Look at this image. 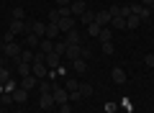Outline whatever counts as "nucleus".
<instances>
[{
    "mask_svg": "<svg viewBox=\"0 0 154 113\" xmlns=\"http://www.w3.org/2000/svg\"><path fill=\"white\" fill-rule=\"evenodd\" d=\"M82 41H85V36L77 31V28H72L69 33H64V44L67 46H82Z\"/></svg>",
    "mask_w": 154,
    "mask_h": 113,
    "instance_id": "1",
    "label": "nucleus"
},
{
    "mask_svg": "<svg viewBox=\"0 0 154 113\" xmlns=\"http://www.w3.org/2000/svg\"><path fill=\"white\" fill-rule=\"evenodd\" d=\"M51 95H54V103H57V105H62V103H69V90H67V87H62V85H54Z\"/></svg>",
    "mask_w": 154,
    "mask_h": 113,
    "instance_id": "2",
    "label": "nucleus"
},
{
    "mask_svg": "<svg viewBox=\"0 0 154 113\" xmlns=\"http://www.w3.org/2000/svg\"><path fill=\"white\" fill-rule=\"evenodd\" d=\"M85 11H88V5H85V0H72V3H69V13H72V18H80V16H82V13Z\"/></svg>",
    "mask_w": 154,
    "mask_h": 113,
    "instance_id": "3",
    "label": "nucleus"
},
{
    "mask_svg": "<svg viewBox=\"0 0 154 113\" xmlns=\"http://www.w3.org/2000/svg\"><path fill=\"white\" fill-rule=\"evenodd\" d=\"M31 75H36L38 80H41V77H49V67H46L44 62H33L31 64Z\"/></svg>",
    "mask_w": 154,
    "mask_h": 113,
    "instance_id": "4",
    "label": "nucleus"
},
{
    "mask_svg": "<svg viewBox=\"0 0 154 113\" xmlns=\"http://www.w3.org/2000/svg\"><path fill=\"white\" fill-rule=\"evenodd\" d=\"M44 64L49 67V70H57V67L62 64V57L57 52H51V54H46V57H44Z\"/></svg>",
    "mask_w": 154,
    "mask_h": 113,
    "instance_id": "5",
    "label": "nucleus"
},
{
    "mask_svg": "<svg viewBox=\"0 0 154 113\" xmlns=\"http://www.w3.org/2000/svg\"><path fill=\"white\" fill-rule=\"evenodd\" d=\"M110 21H113L110 11H98L95 13V23H98V26H110Z\"/></svg>",
    "mask_w": 154,
    "mask_h": 113,
    "instance_id": "6",
    "label": "nucleus"
},
{
    "mask_svg": "<svg viewBox=\"0 0 154 113\" xmlns=\"http://www.w3.org/2000/svg\"><path fill=\"white\" fill-rule=\"evenodd\" d=\"M57 26H59L62 33H69L72 28H75V18H72V16H64V18H59V23H57Z\"/></svg>",
    "mask_w": 154,
    "mask_h": 113,
    "instance_id": "7",
    "label": "nucleus"
},
{
    "mask_svg": "<svg viewBox=\"0 0 154 113\" xmlns=\"http://www.w3.org/2000/svg\"><path fill=\"white\" fill-rule=\"evenodd\" d=\"M21 87H23V90H33V87H38V77H36V75L21 77Z\"/></svg>",
    "mask_w": 154,
    "mask_h": 113,
    "instance_id": "8",
    "label": "nucleus"
},
{
    "mask_svg": "<svg viewBox=\"0 0 154 113\" xmlns=\"http://www.w3.org/2000/svg\"><path fill=\"white\" fill-rule=\"evenodd\" d=\"M113 28H110V26H103V28H100V33H98V41L100 44H105V41H113Z\"/></svg>",
    "mask_w": 154,
    "mask_h": 113,
    "instance_id": "9",
    "label": "nucleus"
},
{
    "mask_svg": "<svg viewBox=\"0 0 154 113\" xmlns=\"http://www.w3.org/2000/svg\"><path fill=\"white\" fill-rule=\"evenodd\" d=\"M8 31H13L16 36H23V33H26V23H23V21H16V18H13V21H11V28H8Z\"/></svg>",
    "mask_w": 154,
    "mask_h": 113,
    "instance_id": "10",
    "label": "nucleus"
},
{
    "mask_svg": "<svg viewBox=\"0 0 154 113\" xmlns=\"http://www.w3.org/2000/svg\"><path fill=\"white\" fill-rule=\"evenodd\" d=\"M59 26H57V23H46V36L44 39H51V41H57V39H59Z\"/></svg>",
    "mask_w": 154,
    "mask_h": 113,
    "instance_id": "11",
    "label": "nucleus"
},
{
    "mask_svg": "<svg viewBox=\"0 0 154 113\" xmlns=\"http://www.w3.org/2000/svg\"><path fill=\"white\" fill-rule=\"evenodd\" d=\"M38 44H41V39H38L36 33H26V36H23V46L26 49H33V46H38Z\"/></svg>",
    "mask_w": 154,
    "mask_h": 113,
    "instance_id": "12",
    "label": "nucleus"
},
{
    "mask_svg": "<svg viewBox=\"0 0 154 113\" xmlns=\"http://www.w3.org/2000/svg\"><path fill=\"white\" fill-rule=\"evenodd\" d=\"M110 77H113V82H116V85H123V82L128 80V77H126V72H123L121 67H116V70L110 72Z\"/></svg>",
    "mask_w": 154,
    "mask_h": 113,
    "instance_id": "13",
    "label": "nucleus"
},
{
    "mask_svg": "<svg viewBox=\"0 0 154 113\" xmlns=\"http://www.w3.org/2000/svg\"><path fill=\"white\" fill-rule=\"evenodd\" d=\"M72 70H75L77 75H85V70H88V62H85L82 57H77V59L72 62Z\"/></svg>",
    "mask_w": 154,
    "mask_h": 113,
    "instance_id": "14",
    "label": "nucleus"
},
{
    "mask_svg": "<svg viewBox=\"0 0 154 113\" xmlns=\"http://www.w3.org/2000/svg\"><path fill=\"white\" fill-rule=\"evenodd\" d=\"M38 52H41V54H51V52H54V41H51V39H41Z\"/></svg>",
    "mask_w": 154,
    "mask_h": 113,
    "instance_id": "15",
    "label": "nucleus"
},
{
    "mask_svg": "<svg viewBox=\"0 0 154 113\" xmlns=\"http://www.w3.org/2000/svg\"><path fill=\"white\" fill-rule=\"evenodd\" d=\"M38 105L44 108V111H49V108L54 105V95H51V93H44V95H41V100H38Z\"/></svg>",
    "mask_w": 154,
    "mask_h": 113,
    "instance_id": "16",
    "label": "nucleus"
},
{
    "mask_svg": "<svg viewBox=\"0 0 154 113\" xmlns=\"http://www.w3.org/2000/svg\"><path fill=\"white\" fill-rule=\"evenodd\" d=\"M51 90H54V82H51V80H38V95L51 93Z\"/></svg>",
    "mask_w": 154,
    "mask_h": 113,
    "instance_id": "17",
    "label": "nucleus"
},
{
    "mask_svg": "<svg viewBox=\"0 0 154 113\" xmlns=\"http://www.w3.org/2000/svg\"><path fill=\"white\" fill-rule=\"evenodd\" d=\"M31 33H36L38 39H41V36H46V23H41V21H33V28H31Z\"/></svg>",
    "mask_w": 154,
    "mask_h": 113,
    "instance_id": "18",
    "label": "nucleus"
},
{
    "mask_svg": "<svg viewBox=\"0 0 154 113\" xmlns=\"http://www.w3.org/2000/svg\"><path fill=\"white\" fill-rule=\"evenodd\" d=\"M80 49H82V46H67L64 57H67V59H69V62H75L77 57H80Z\"/></svg>",
    "mask_w": 154,
    "mask_h": 113,
    "instance_id": "19",
    "label": "nucleus"
},
{
    "mask_svg": "<svg viewBox=\"0 0 154 113\" xmlns=\"http://www.w3.org/2000/svg\"><path fill=\"white\" fill-rule=\"evenodd\" d=\"M16 72H18L21 77L31 75V64H28V62H18V64H16Z\"/></svg>",
    "mask_w": 154,
    "mask_h": 113,
    "instance_id": "20",
    "label": "nucleus"
},
{
    "mask_svg": "<svg viewBox=\"0 0 154 113\" xmlns=\"http://www.w3.org/2000/svg\"><path fill=\"white\" fill-rule=\"evenodd\" d=\"M128 16H134L131 5H128V3H121V5H118V16H116V18H128Z\"/></svg>",
    "mask_w": 154,
    "mask_h": 113,
    "instance_id": "21",
    "label": "nucleus"
},
{
    "mask_svg": "<svg viewBox=\"0 0 154 113\" xmlns=\"http://www.w3.org/2000/svg\"><path fill=\"white\" fill-rule=\"evenodd\" d=\"M13 100H16V103H26V100H28V90H23V87H18V90L13 93Z\"/></svg>",
    "mask_w": 154,
    "mask_h": 113,
    "instance_id": "22",
    "label": "nucleus"
},
{
    "mask_svg": "<svg viewBox=\"0 0 154 113\" xmlns=\"http://www.w3.org/2000/svg\"><path fill=\"white\" fill-rule=\"evenodd\" d=\"M93 21H95V13L90 11V8H88V11H85L82 16H80V23H85V26H90V23H93Z\"/></svg>",
    "mask_w": 154,
    "mask_h": 113,
    "instance_id": "23",
    "label": "nucleus"
},
{
    "mask_svg": "<svg viewBox=\"0 0 154 113\" xmlns=\"http://www.w3.org/2000/svg\"><path fill=\"white\" fill-rule=\"evenodd\" d=\"M64 87H67V90H69V93H77V90H80V82H77L75 77H67V82H64Z\"/></svg>",
    "mask_w": 154,
    "mask_h": 113,
    "instance_id": "24",
    "label": "nucleus"
},
{
    "mask_svg": "<svg viewBox=\"0 0 154 113\" xmlns=\"http://www.w3.org/2000/svg\"><path fill=\"white\" fill-rule=\"evenodd\" d=\"M54 52L59 54V57H64V52H67V44H64V39H57V41H54Z\"/></svg>",
    "mask_w": 154,
    "mask_h": 113,
    "instance_id": "25",
    "label": "nucleus"
},
{
    "mask_svg": "<svg viewBox=\"0 0 154 113\" xmlns=\"http://www.w3.org/2000/svg\"><path fill=\"white\" fill-rule=\"evenodd\" d=\"M110 28H113V31H121V28H126V18H113V21H110Z\"/></svg>",
    "mask_w": 154,
    "mask_h": 113,
    "instance_id": "26",
    "label": "nucleus"
},
{
    "mask_svg": "<svg viewBox=\"0 0 154 113\" xmlns=\"http://www.w3.org/2000/svg\"><path fill=\"white\" fill-rule=\"evenodd\" d=\"M33 54H36L33 49H23V52H21V62H28V64H31V62H33Z\"/></svg>",
    "mask_w": 154,
    "mask_h": 113,
    "instance_id": "27",
    "label": "nucleus"
},
{
    "mask_svg": "<svg viewBox=\"0 0 154 113\" xmlns=\"http://www.w3.org/2000/svg\"><path fill=\"white\" fill-rule=\"evenodd\" d=\"M80 95L90 98V95H93V85H90V82H82V85H80Z\"/></svg>",
    "mask_w": 154,
    "mask_h": 113,
    "instance_id": "28",
    "label": "nucleus"
},
{
    "mask_svg": "<svg viewBox=\"0 0 154 113\" xmlns=\"http://www.w3.org/2000/svg\"><path fill=\"white\" fill-rule=\"evenodd\" d=\"M139 23H141V18H139V16H128L126 18V28H139Z\"/></svg>",
    "mask_w": 154,
    "mask_h": 113,
    "instance_id": "29",
    "label": "nucleus"
},
{
    "mask_svg": "<svg viewBox=\"0 0 154 113\" xmlns=\"http://www.w3.org/2000/svg\"><path fill=\"white\" fill-rule=\"evenodd\" d=\"M100 28H103V26H98V23H90V26H88V36H95V39H98V33H100Z\"/></svg>",
    "mask_w": 154,
    "mask_h": 113,
    "instance_id": "30",
    "label": "nucleus"
},
{
    "mask_svg": "<svg viewBox=\"0 0 154 113\" xmlns=\"http://www.w3.org/2000/svg\"><path fill=\"white\" fill-rule=\"evenodd\" d=\"M11 80V72H8V67H0V85L3 82H8Z\"/></svg>",
    "mask_w": 154,
    "mask_h": 113,
    "instance_id": "31",
    "label": "nucleus"
},
{
    "mask_svg": "<svg viewBox=\"0 0 154 113\" xmlns=\"http://www.w3.org/2000/svg\"><path fill=\"white\" fill-rule=\"evenodd\" d=\"M80 57H82V59L88 62L90 57H93V52H90V46H82V49H80Z\"/></svg>",
    "mask_w": 154,
    "mask_h": 113,
    "instance_id": "32",
    "label": "nucleus"
},
{
    "mask_svg": "<svg viewBox=\"0 0 154 113\" xmlns=\"http://www.w3.org/2000/svg\"><path fill=\"white\" fill-rule=\"evenodd\" d=\"M11 41H16V33H13V31H5V33H3V44H11Z\"/></svg>",
    "mask_w": 154,
    "mask_h": 113,
    "instance_id": "33",
    "label": "nucleus"
},
{
    "mask_svg": "<svg viewBox=\"0 0 154 113\" xmlns=\"http://www.w3.org/2000/svg\"><path fill=\"white\" fill-rule=\"evenodd\" d=\"M13 90H16V82H13V80L3 82V93H13Z\"/></svg>",
    "mask_w": 154,
    "mask_h": 113,
    "instance_id": "34",
    "label": "nucleus"
},
{
    "mask_svg": "<svg viewBox=\"0 0 154 113\" xmlns=\"http://www.w3.org/2000/svg\"><path fill=\"white\" fill-rule=\"evenodd\" d=\"M13 18H16V21H23V18H26V11H23V8H16V11H13Z\"/></svg>",
    "mask_w": 154,
    "mask_h": 113,
    "instance_id": "35",
    "label": "nucleus"
},
{
    "mask_svg": "<svg viewBox=\"0 0 154 113\" xmlns=\"http://www.w3.org/2000/svg\"><path fill=\"white\" fill-rule=\"evenodd\" d=\"M113 52H116L113 41H105V44H103V54H113Z\"/></svg>",
    "mask_w": 154,
    "mask_h": 113,
    "instance_id": "36",
    "label": "nucleus"
},
{
    "mask_svg": "<svg viewBox=\"0 0 154 113\" xmlns=\"http://www.w3.org/2000/svg\"><path fill=\"white\" fill-rule=\"evenodd\" d=\"M59 113H72V103H62V105H59Z\"/></svg>",
    "mask_w": 154,
    "mask_h": 113,
    "instance_id": "37",
    "label": "nucleus"
},
{
    "mask_svg": "<svg viewBox=\"0 0 154 113\" xmlns=\"http://www.w3.org/2000/svg\"><path fill=\"white\" fill-rule=\"evenodd\" d=\"M49 23H59V16H57V8L49 13Z\"/></svg>",
    "mask_w": 154,
    "mask_h": 113,
    "instance_id": "38",
    "label": "nucleus"
},
{
    "mask_svg": "<svg viewBox=\"0 0 154 113\" xmlns=\"http://www.w3.org/2000/svg\"><path fill=\"white\" fill-rule=\"evenodd\" d=\"M72 0H57V8H69Z\"/></svg>",
    "mask_w": 154,
    "mask_h": 113,
    "instance_id": "39",
    "label": "nucleus"
},
{
    "mask_svg": "<svg viewBox=\"0 0 154 113\" xmlns=\"http://www.w3.org/2000/svg\"><path fill=\"white\" fill-rule=\"evenodd\" d=\"M144 62H146L149 67H154V54H146V57H144Z\"/></svg>",
    "mask_w": 154,
    "mask_h": 113,
    "instance_id": "40",
    "label": "nucleus"
},
{
    "mask_svg": "<svg viewBox=\"0 0 154 113\" xmlns=\"http://www.w3.org/2000/svg\"><path fill=\"white\" fill-rule=\"evenodd\" d=\"M116 108H118L116 103H108V105H105V113H116Z\"/></svg>",
    "mask_w": 154,
    "mask_h": 113,
    "instance_id": "41",
    "label": "nucleus"
},
{
    "mask_svg": "<svg viewBox=\"0 0 154 113\" xmlns=\"http://www.w3.org/2000/svg\"><path fill=\"white\" fill-rule=\"evenodd\" d=\"M139 3H141V5H146V8H149V5H152V3H154V0H139Z\"/></svg>",
    "mask_w": 154,
    "mask_h": 113,
    "instance_id": "42",
    "label": "nucleus"
},
{
    "mask_svg": "<svg viewBox=\"0 0 154 113\" xmlns=\"http://www.w3.org/2000/svg\"><path fill=\"white\" fill-rule=\"evenodd\" d=\"M0 67H5V57L3 54H0Z\"/></svg>",
    "mask_w": 154,
    "mask_h": 113,
    "instance_id": "43",
    "label": "nucleus"
},
{
    "mask_svg": "<svg viewBox=\"0 0 154 113\" xmlns=\"http://www.w3.org/2000/svg\"><path fill=\"white\" fill-rule=\"evenodd\" d=\"M3 46H5V44H3V39H0V54H3Z\"/></svg>",
    "mask_w": 154,
    "mask_h": 113,
    "instance_id": "44",
    "label": "nucleus"
},
{
    "mask_svg": "<svg viewBox=\"0 0 154 113\" xmlns=\"http://www.w3.org/2000/svg\"><path fill=\"white\" fill-rule=\"evenodd\" d=\"M149 11H152V16H154V3H152V5H149Z\"/></svg>",
    "mask_w": 154,
    "mask_h": 113,
    "instance_id": "45",
    "label": "nucleus"
},
{
    "mask_svg": "<svg viewBox=\"0 0 154 113\" xmlns=\"http://www.w3.org/2000/svg\"><path fill=\"white\" fill-rule=\"evenodd\" d=\"M0 113H3V103H0Z\"/></svg>",
    "mask_w": 154,
    "mask_h": 113,
    "instance_id": "46",
    "label": "nucleus"
},
{
    "mask_svg": "<svg viewBox=\"0 0 154 113\" xmlns=\"http://www.w3.org/2000/svg\"><path fill=\"white\" fill-rule=\"evenodd\" d=\"M110 3H118V0H110Z\"/></svg>",
    "mask_w": 154,
    "mask_h": 113,
    "instance_id": "47",
    "label": "nucleus"
},
{
    "mask_svg": "<svg viewBox=\"0 0 154 113\" xmlns=\"http://www.w3.org/2000/svg\"><path fill=\"white\" fill-rule=\"evenodd\" d=\"M126 3H134V0H126Z\"/></svg>",
    "mask_w": 154,
    "mask_h": 113,
    "instance_id": "48",
    "label": "nucleus"
},
{
    "mask_svg": "<svg viewBox=\"0 0 154 113\" xmlns=\"http://www.w3.org/2000/svg\"><path fill=\"white\" fill-rule=\"evenodd\" d=\"M18 113H23V111H18Z\"/></svg>",
    "mask_w": 154,
    "mask_h": 113,
    "instance_id": "49",
    "label": "nucleus"
}]
</instances>
